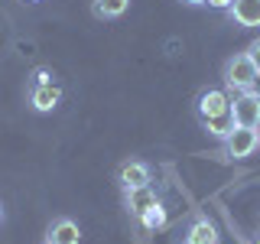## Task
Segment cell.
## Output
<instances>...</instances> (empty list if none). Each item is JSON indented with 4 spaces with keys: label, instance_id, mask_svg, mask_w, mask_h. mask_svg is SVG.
Wrapping results in <instances>:
<instances>
[{
    "label": "cell",
    "instance_id": "obj_1",
    "mask_svg": "<svg viewBox=\"0 0 260 244\" xmlns=\"http://www.w3.org/2000/svg\"><path fill=\"white\" fill-rule=\"evenodd\" d=\"M257 75L260 72H257V65L250 62L247 52H238L224 62V85L231 88V92H254Z\"/></svg>",
    "mask_w": 260,
    "mask_h": 244
},
{
    "label": "cell",
    "instance_id": "obj_2",
    "mask_svg": "<svg viewBox=\"0 0 260 244\" xmlns=\"http://www.w3.org/2000/svg\"><path fill=\"white\" fill-rule=\"evenodd\" d=\"M257 127H234L231 134L221 140V153L228 160H247V157H254L257 153Z\"/></svg>",
    "mask_w": 260,
    "mask_h": 244
},
{
    "label": "cell",
    "instance_id": "obj_3",
    "mask_svg": "<svg viewBox=\"0 0 260 244\" xmlns=\"http://www.w3.org/2000/svg\"><path fill=\"white\" fill-rule=\"evenodd\" d=\"M231 114L238 127H257L260 124V92H238L231 98Z\"/></svg>",
    "mask_w": 260,
    "mask_h": 244
},
{
    "label": "cell",
    "instance_id": "obj_4",
    "mask_svg": "<svg viewBox=\"0 0 260 244\" xmlns=\"http://www.w3.org/2000/svg\"><path fill=\"white\" fill-rule=\"evenodd\" d=\"M228 111H231V95L221 92V88H205L195 98V117L199 120L218 117V114H228Z\"/></svg>",
    "mask_w": 260,
    "mask_h": 244
},
{
    "label": "cell",
    "instance_id": "obj_5",
    "mask_svg": "<svg viewBox=\"0 0 260 244\" xmlns=\"http://www.w3.org/2000/svg\"><path fill=\"white\" fill-rule=\"evenodd\" d=\"M228 13H231V20L244 29L260 26V0H234V4L228 7Z\"/></svg>",
    "mask_w": 260,
    "mask_h": 244
},
{
    "label": "cell",
    "instance_id": "obj_6",
    "mask_svg": "<svg viewBox=\"0 0 260 244\" xmlns=\"http://www.w3.org/2000/svg\"><path fill=\"white\" fill-rule=\"evenodd\" d=\"M46 244H81V231L72 218H55L46 231Z\"/></svg>",
    "mask_w": 260,
    "mask_h": 244
},
{
    "label": "cell",
    "instance_id": "obj_7",
    "mask_svg": "<svg viewBox=\"0 0 260 244\" xmlns=\"http://www.w3.org/2000/svg\"><path fill=\"white\" fill-rule=\"evenodd\" d=\"M182 244H218V228L211 225L205 215H199V218H192L189 228H185Z\"/></svg>",
    "mask_w": 260,
    "mask_h": 244
},
{
    "label": "cell",
    "instance_id": "obj_8",
    "mask_svg": "<svg viewBox=\"0 0 260 244\" xmlns=\"http://www.w3.org/2000/svg\"><path fill=\"white\" fill-rule=\"evenodd\" d=\"M117 179H120V186H124V192H130V189H140V186H150V166L146 163H124L120 166V173H117Z\"/></svg>",
    "mask_w": 260,
    "mask_h": 244
},
{
    "label": "cell",
    "instance_id": "obj_9",
    "mask_svg": "<svg viewBox=\"0 0 260 244\" xmlns=\"http://www.w3.org/2000/svg\"><path fill=\"white\" fill-rule=\"evenodd\" d=\"M59 98H62V88L59 85H29V104L36 111H52L55 104H59Z\"/></svg>",
    "mask_w": 260,
    "mask_h": 244
},
{
    "label": "cell",
    "instance_id": "obj_10",
    "mask_svg": "<svg viewBox=\"0 0 260 244\" xmlns=\"http://www.w3.org/2000/svg\"><path fill=\"white\" fill-rule=\"evenodd\" d=\"M159 202V195L153 192V186H140V189H130L127 192V208H130V215L134 218H140L146 208H153Z\"/></svg>",
    "mask_w": 260,
    "mask_h": 244
},
{
    "label": "cell",
    "instance_id": "obj_11",
    "mask_svg": "<svg viewBox=\"0 0 260 244\" xmlns=\"http://www.w3.org/2000/svg\"><path fill=\"white\" fill-rule=\"evenodd\" d=\"M130 7V0H91V13L98 20H117L124 16Z\"/></svg>",
    "mask_w": 260,
    "mask_h": 244
},
{
    "label": "cell",
    "instance_id": "obj_12",
    "mask_svg": "<svg viewBox=\"0 0 260 244\" xmlns=\"http://www.w3.org/2000/svg\"><path fill=\"white\" fill-rule=\"evenodd\" d=\"M199 124L205 127L208 137H218V140H224V137L231 134L234 127H238V124H234V114H231V111H228V114H218V117H208V120H199Z\"/></svg>",
    "mask_w": 260,
    "mask_h": 244
},
{
    "label": "cell",
    "instance_id": "obj_13",
    "mask_svg": "<svg viewBox=\"0 0 260 244\" xmlns=\"http://www.w3.org/2000/svg\"><path fill=\"white\" fill-rule=\"evenodd\" d=\"M137 222H140L146 231H159V228H166V208H162V202H156L153 208H146Z\"/></svg>",
    "mask_w": 260,
    "mask_h": 244
},
{
    "label": "cell",
    "instance_id": "obj_14",
    "mask_svg": "<svg viewBox=\"0 0 260 244\" xmlns=\"http://www.w3.org/2000/svg\"><path fill=\"white\" fill-rule=\"evenodd\" d=\"M32 85H55V75L49 69H36L32 72Z\"/></svg>",
    "mask_w": 260,
    "mask_h": 244
},
{
    "label": "cell",
    "instance_id": "obj_15",
    "mask_svg": "<svg viewBox=\"0 0 260 244\" xmlns=\"http://www.w3.org/2000/svg\"><path fill=\"white\" fill-rule=\"evenodd\" d=\"M247 55H250V62H254L257 72H260V39H254V43L247 46Z\"/></svg>",
    "mask_w": 260,
    "mask_h": 244
},
{
    "label": "cell",
    "instance_id": "obj_16",
    "mask_svg": "<svg viewBox=\"0 0 260 244\" xmlns=\"http://www.w3.org/2000/svg\"><path fill=\"white\" fill-rule=\"evenodd\" d=\"M205 4H208V7H215V10H228L234 0H205Z\"/></svg>",
    "mask_w": 260,
    "mask_h": 244
},
{
    "label": "cell",
    "instance_id": "obj_17",
    "mask_svg": "<svg viewBox=\"0 0 260 244\" xmlns=\"http://www.w3.org/2000/svg\"><path fill=\"white\" fill-rule=\"evenodd\" d=\"M182 4H192V7H199V4H205V0H182Z\"/></svg>",
    "mask_w": 260,
    "mask_h": 244
},
{
    "label": "cell",
    "instance_id": "obj_18",
    "mask_svg": "<svg viewBox=\"0 0 260 244\" xmlns=\"http://www.w3.org/2000/svg\"><path fill=\"white\" fill-rule=\"evenodd\" d=\"M0 222H4V205H0Z\"/></svg>",
    "mask_w": 260,
    "mask_h": 244
},
{
    "label": "cell",
    "instance_id": "obj_19",
    "mask_svg": "<svg viewBox=\"0 0 260 244\" xmlns=\"http://www.w3.org/2000/svg\"><path fill=\"white\" fill-rule=\"evenodd\" d=\"M257 140H260V124H257Z\"/></svg>",
    "mask_w": 260,
    "mask_h": 244
},
{
    "label": "cell",
    "instance_id": "obj_20",
    "mask_svg": "<svg viewBox=\"0 0 260 244\" xmlns=\"http://www.w3.org/2000/svg\"><path fill=\"white\" fill-rule=\"evenodd\" d=\"M26 4H39V0H26Z\"/></svg>",
    "mask_w": 260,
    "mask_h": 244
},
{
    "label": "cell",
    "instance_id": "obj_21",
    "mask_svg": "<svg viewBox=\"0 0 260 244\" xmlns=\"http://www.w3.org/2000/svg\"><path fill=\"white\" fill-rule=\"evenodd\" d=\"M254 244H260V238H257V241H254Z\"/></svg>",
    "mask_w": 260,
    "mask_h": 244
}]
</instances>
